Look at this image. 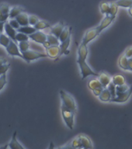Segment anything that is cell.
I'll use <instances>...</instances> for the list:
<instances>
[{"mask_svg":"<svg viewBox=\"0 0 132 149\" xmlns=\"http://www.w3.org/2000/svg\"><path fill=\"white\" fill-rule=\"evenodd\" d=\"M88 47L87 45L82 44L79 45L77 54H78V58H77V63L79 65V67L80 68V72H81L82 79H85L89 75H93V76H98V73L95 72L90 66L86 62L87 56H88Z\"/></svg>","mask_w":132,"mask_h":149,"instance_id":"1","label":"cell"},{"mask_svg":"<svg viewBox=\"0 0 132 149\" xmlns=\"http://www.w3.org/2000/svg\"><path fill=\"white\" fill-rule=\"evenodd\" d=\"M61 112L62 118L65 121L66 126L70 130H72L74 127V118L75 113L72 111V109H68V107H66L63 104H61Z\"/></svg>","mask_w":132,"mask_h":149,"instance_id":"2","label":"cell"},{"mask_svg":"<svg viewBox=\"0 0 132 149\" xmlns=\"http://www.w3.org/2000/svg\"><path fill=\"white\" fill-rule=\"evenodd\" d=\"M59 93H60V97L61 102H62V104L68 107V109H72V111H74L75 113H76L77 107L74 98L72 97L69 93H68L67 92H65L63 89L60 90Z\"/></svg>","mask_w":132,"mask_h":149,"instance_id":"3","label":"cell"},{"mask_svg":"<svg viewBox=\"0 0 132 149\" xmlns=\"http://www.w3.org/2000/svg\"><path fill=\"white\" fill-rule=\"evenodd\" d=\"M23 54V59L27 63H30L33 61L37 60L40 58H47V54L41 52L34 51V50H27V51L22 52Z\"/></svg>","mask_w":132,"mask_h":149,"instance_id":"4","label":"cell"},{"mask_svg":"<svg viewBox=\"0 0 132 149\" xmlns=\"http://www.w3.org/2000/svg\"><path fill=\"white\" fill-rule=\"evenodd\" d=\"M7 53L9 54V55L13 56V57H20V58H23V54L20 51L18 47V43H16V41H14L13 40H10L9 44H8V46L6 47Z\"/></svg>","mask_w":132,"mask_h":149,"instance_id":"5","label":"cell"},{"mask_svg":"<svg viewBox=\"0 0 132 149\" xmlns=\"http://www.w3.org/2000/svg\"><path fill=\"white\" fill-rule=\"evenodd\" d=\"M99 35H100V33L98 32L96 27L89 29L85 33L83 38L82 40V44H85V45H88L89 43H90L92 40L95 39L96 37H97Z\"/></svg>","mask_w":132,"mask_h":149,"instance_id":"6","label":"cell"},{"mask_svg":"<svg viewBox=\"0 0 132 149\" xmlns=\"http://www.w3.org/2000/svg\"><path fill=\"white\" fill-rule=\"evenodd\" d=\"M132 95V86L129 87L128 90L124 92V93H121L117 95L113 99L110 100V102H118V103H123V102H127L129 99H130L131 95Z\"/></svg>","mask_w":132,"mask_h":149,"instance_id":"7","label":"cell"},{"mask_svg":"<svg viewBox=\"0 0 132 149\" xmlns=\"http://www.w3.org/2000/svg\"><path fill=\"white\" fill-rule=\"evenodd\" d=\"M115 18H116L115 16H112L110 15H106L104 18L103 19L102 21H101V23H100V25L96 26V29H97L99 33L100 34V33L103 31L105 29H107L113 23V21L114 20Z\"/></svg>","mask_w":132,"mask_h":149,"instance_id":"8","label":"cell"},{"mask_svg":"<svg viewBox=\"0 0 132 149\" xmlns=\"http://www.w3.org/2000/svg\"><path fill=\"white\" fill-rule=\"evenodd\" d=\"M29 38L32 40L33 41L35 42L36 44H42L44 41L47 40V34L44 33L40 31V30H36L32 34L29 35Z\"/></svg>","mask_w":132,"mask_h":149,"instance_id":"9","label":"cell"},{"mask_svg":"<svg viewBox=\"0 0 132 149\" xmlns=\"http://www.w3.org/2000/svg\"><path fill=\"white\" fill-rule=\"evenodd\" d=\"M46 50V54L47 57L52 58V59H55V58L60 57V48L58 45H51L45 48Z\"/></svg>","mask_w":132,"mask_h":149,"instance_id":"10","label":"cell"},{"mask_svg":"<svg viewBox=\"0 0 132 149\" xmlns=\"http://www.w3.org/2000/svg\"><path fill=\"white\" fill-rule=\"evenodd\" d=\"M10 6L6 3L0 5V22L6 23L9 19V13L10 10Z\"/></svg>","mask_w":132,"mask_h":149,"instance_id":"11","label":"cell"},{"mask_svg":"<svg viewBox=\"0 0 132 149\" xmlns=\"http://www.w3.org/2000/svg\"><path fill=\"white\" fill-rule=\"evenodd\" d=\"M3 31H5V33H6L10 39L14 40V41H16V33H17V30L9 25V23H8L7 21L4 23V29H3ZM16 43H17V42H16Z\"/></svg>","mask_w":132,"mask_h":149,"instance_id":"12","label":"cell"},{"mask_svg":"<svg viewBox=\"0 0 132 149\" xmlns=\"http://www.w3.org/2000/svg\"><path fill=\"white\" fill-rule=\"evenodd\" d=\"M70 43H71V37L64 40L62 42H60L59 44V48H60V56L61 55H68L70 53L68 47H69Z\"/></svg>","mask_w":132,"mask_h":149,"instance_id":"13","label":"cell"},{"mask_svg":"<svg viewBox=\"0 0 132 149\" xmlns=\"http://www.w3.org/2000/svg\"><path fill=\"white\" fill-rule=\"evenodd\" d=\"M16 134H17L16 131H15V132L13 133V134L12 136L11 141H10V142H9V144H8V146H9V148L11 149H24V147L17 141Z\"/></svg>","mask_w":132,"mask_h":149,"instance_id":"14","label":"cell"},{"mask_svg":"<svg viewBox=\"0 0 132 149\" xmlns=\"http://www.w3.org/2000/svg\"><path fill=\"white\" fill-rule=\"evenodd\" d=\"M97 77L99 81H100V83H101L103 88H107V86L111 81V77L107 73H104V72H102V73L99 74Z\"/></svg>","mask_w":132,"mask_h":149,"instance_id":"15","label":"cell"},{"mask_svg":"<svg viewBox=\"0 0 132 149\" xmlns=\"http://www.w3.org/2000/svg\"><path fill=\"white\" fill-rule=\"evenodd\" d=\"M80 143H81L82 148H93V144L91 140L86 135H79L78 136Z\"/></svg>","mask_w":132,"mask_h":149,"instance_id":"16","label":"cell"},{"mask_svg":"<svg viewBox=\"0 0 132 149\" xmlns=\"http://www.w3.org/2000/svg\"><path fill=\"white\" fill-rule=\"evenodd\" d=\"M64 27H65L64 23H62V22H59V23H57L56 25L53 26H51V34L54 35L55 37H57L58 38L59 36H60L61 33L62 32Z\"/></svg>","mask_w":132,"mask_h":149,"instance_id":"17","label":"cell"},{"mask_svg":"<svg viewBox=\"0 0 132 149\" xmlns=\"http://www.w3.org/2000/svg\"><path fill=\"white\" fill-rule=\"evenodd\" d=\"M71 35H72V27H69L68 26H65L62 32L61 33L60 36L58 37V40H59L60 42H62L69 37H71Z\"/></svg>","mask_w":132,"mask_h":149,"instance_id":"18","label":"cell"},{"mask_svg":"<svg viewBox=\"0 0 132 149\" xmlns=\"http://www.w3.org/2000/svg\"><path fill=\"white\" fill-rule=\"evenodd\" d=\"M23 11H24V9H23V7L18 6L12 7V8H10V10H9V19L16 18L19 14L23 13Z\"/></svg>","mask_w":132,"mask_h":149,"instance_id":"19","label":"cell"},{"mask_svg":"<svg viewBox=\"0 0 132 149\" xmlns=\"http://www.w3.org/2000/svg\"><path fill=\"white\" fill-rule=\"evenodd\" d=\"M17 31L18 32H21L25 33L27 35H30L32 34L33 33H34L36 31V29L34 28V26H30V25H27V26H20V27L17 29Z\"/></svg>","mask_w":132,"mask_h":149,"instance_id":"20","label":"cell"},{"mask_svg":"<svg viewBox=\"0 0 132 149\" xmlns=\"http://www.w3.org/2000/svg\"><path fill=\"white\" fill-rule=\"evenodd\" d=\"M99 97V100L102 102H110V100H111V94L110 93V91L108 90L107 88H104L103 89L102 93H100V95L98 96Z\"/></svg>","mask_w":132,"mask_h":149,"instance_id":"21","label":"cell"},{"mask_svg":"<svg viewBox=\"0 0 132 149\" xmlns=\"http://www.w3.org/2000/svg\"><path fill=\"white\" fill-rule=\"evenodd\" d=\"M20 26H27L29 25V21H28V14L26 13H21L15 18Z\"/></svg>","mask_w":132,"mask_h":149,"instance_id":"22","label":"cell"},{"mask_svg":"<svg viewBox=\"0 0 132 149\" xmlns=\"http://www.w3.org/2000/svg\"><path fill=\"white\" fill-rule=\"evenodd\" d=\"M111 81L115 86H121V85L126 83V79L121 74H116L112 77Z\"/></svg>","mask_w":132,"mask_h":149,"instance_id":"23","label":"cell"},{"mask_svg":"<svg viewBox=\"0 0 132 149\" xmlns=\"http://www.w3.org/2000/svg\"><path fill=\"white\" fill-rule=\"evenodd\" d=\"M88 87L92 91L93 89H96V88H103L100 83V81H99V79H91L90 81L88 82Z\"/></svg>","mask_w":132,"mask_h":149,"instance_id":"24","label":"cell"},{"mask_svg":"<svg viewBox=\"0 0 132 149\" xmlns=\"http://www.w3.org/2000/svg\"><path fill=\"white\" fill-rule=\"evenodd\" d=\"M128 58H127L124 54L121 56L120 58H119L118 65L121 69L127 71V70H128Z\"/></svg>","mask_w":132,"mask_h":149,"instance_id":"25","label":"cell"},{"mask_svg":"<svg viewBox=\"0 0 132 149\" xmlns=\"http://www.w3.org/2000/svg\"><path fill=\"white\" fill-rule=\"evenodd\" d=\"M34 26L37 30H44V29H47V28H50L51 25H50V23L46 22V21L39 20Z\"/></svg>","mask_w":132,"mask_h":149,"instance_id":"26","label":"cell"},{"mask_svg":"<svg viewBox=\"0 0 132 149\" xmlns=\"http://www.w3.org/2000/svg\"><path fill=\"white\" fill-rule=\"evenodd\" d=\"M110 2H102L100 5V10L101 13L104 14V15H109L110 11Z\"/></svg>","mask_w":132,"mask_h":149,"instance_id":"27","label":"cell"},{"mask_svg":"<svg viewBox=\"0 0 132 149\" xmlns=\"http://www.w3.org/2000/svg\"><path fill=\"white\" fill-rule=\"evenodd\" d=\"M10 40L11 39H10L6 33H0V44H1L2 47H4L5 48L8 46V44H9V42H10Z\"/></svg>","mask_w":132,"mask_h":149,"instance_id":"28","label":"cell"},{"mask_svg":"<svg viewBox=\"0 0 132 149\" xmlns=\"http://www.w3.org/2000/svg\"><path fill=\"white\" fill-rule=\"evenodd\" d=\"M115 2L118 7H122L126 9H128L132 6V0H117Z\"/></svg>","mask_w":132,"mask_h":149,"instance_id":"29","label":"cell"},{"mask_svg":"<svg viewBox=\"0 0 132 149\" xmlns=\"http://www.w3.org/2000/svg\"><path fill=\"white\" fill-rule=\"evenodd\" d=\"M47 40L49 42V44L51 45H59L60 41L57 37H55L53 34H47Z\"/></svg>","mask_w":132,"mask_h":149,"instance_id":"30","label":"cell"},{"mask_svg":"<svg viewBox=\"0 0 132 149\" xmlns=\"http://www.w3.org/2000/svg\"><path fill=\"white\" fill-rule=\"evenodd\" d=\"M30 40L29 38V36L21 32H17L16 34V41L17 43L21 41H28Z\"/></svg>","mask_w":132,"mask_h":149,"instance_id":"31","label":"cell"},{"mask_svg":"<svg viewBox=\"0 0 132 149\" xmlns=\"http://www.w3.org/2000/svg\"><path fill=\"white\" fill-rule=\"evenodd\" d=\"M117 11H118V6L116 4V2H110L109 15H110V16H115V17H116Z\"/></svg>","mask_w":132,"mask_h":149,"instance_id":"32","label":"cell"},{"mask_svg":"<svg viewBox=\"0 0 132 149\" xmlns=\"http://www.w3.org/2000/svg\"><path fill=\"white\" fill-rule=\"evenodd\" d=\"M18 47L21 53L23 52V51H27V50L30 49V43H29V40H28V41L19 42Z\"/></svg>","mask_w":132,"mask_h":149,"instance_id":"33","label":"cell"},{"mask_svg":"<svg viewBox=\"0 0 132 149\" xmlns=\"http://www.w3.org/2000/svg\"><path fill=\"white\" fill-rule=\"evenodd\" d=\"M128 88H129V86L126 85V83L121 85V86H116V95L125 92V91L128 90Z\"/></svg>","mask_w":132,"mask_h":149,"instance_id":"34","label":"cell"},{"mask_svg":"<svg viewBox=\"0 0 132 149\" xmlns=\"http://www.w3.org/2000/svg\"><path fill=\"white\" fill-rule=\"evenodd\" d=\"M107 88H108V90L110 91V93L111 94V99L115 97V96H116V86H115L112 81H110L109 85L107 86Z\"/></svg>","mask_w":132,"mask_h":149,"instance_id":"35","label":"cell"},{"mask_svg":"<svg viewBox=\"0 0 132 149\" xmlns=\"http://www.w3.org/2000/svg\"><path fill=\"white\" fill-rule=\"evenodd\" d=\"M7 84V78L6 73L0 74V91L2 90L5 86Z\"/></svg>","mask_w":132,"mask_h":149,"instance_id":"36","label":"cell"},{"mask_svg":"<svg viewBox=\"0 0 132 149\" xmlns=\"http://www.w3.org/2000/svg\"><path fill=\"white\" fill-rule=\"evenodd\" d=\"M39 18L35 15H28V21H29V25L34 26L36 23L39 21Z\"/></svg>","mask_w":132,"mask_h":149,"instance_id":"37","label":"cell"},{"mask_svg":"<svg viewBox=\"0 0 132 149\" xmlns=\"http://www.w3.org/2000/svg\"><path fill=\"white\" fill-rule=\"evenodd\" d=\"M9 67H10V64L8 63V61L4 63V64H2V65L0 66V74L6 73L7 71L9 70Z\"/></svg>","mask_w":132,"mask_h":149,"instance_id":"38","label":"cell"},{"mask_svg":"<svg viewBox=\"0 0 132 149\" xmlns=\"http://www.w3.org/2000/svg\"><path fill=\"white\" fill-rule=\"evenodd\" d=\"M71 146L72 148H81L82 145L81 143H80V141H79V137H75V139H73L72 142H71Z\"/></svg>","mask_w":132,"mask_h":149,"instance_id":"39","label":"cell"},{"mask_svg":"<svg viewBox=\"0 0 132 149\" xmlns=\"http://www.w3.org/2000/svg\"><path fill=\"white\" fill-rule=\"evenodd\" d=\"M8 23H9V25L11 26H13V27L14 29H16V30H17V29L20 26V25L19 24V23L15 18L9 19V20L8 21Z\"/></svg>","mask_w":132,"mask_h":149,"instance_id":"40","label":"cell"},{"mask_svg":"<svg viewBox=\"0 0 132 149\" xmlns=\"http://www.w3.org/2000/svg\"><path fill=\"white\" fill-rule=\"evenodd\" d=\"M124 54L128 58H132V47H128V48L126 49L125 52H124Z\"/></svg>","mask_w":132,"mask_h":149,"instance_id":"41","label":"cell"},{"mask_svg":"<svg viewBox=\"0 0 132 149\" xmlns=\"http://www.w3.org/2000/svg\"><path fill=\"white\" fill-rule=\"evenodd\" d=\"M104 88H96V89H93V94H94V95H96V96H99V95H100V93H102L103 89Z\"/></svg>","mask_w":132,"mask_h":149,"instance_id":"42","label":"cell"},{"mask_svg":"<svg viewBox=\"0 0 132 149\" xmlns=\"http://www.w3.org/2000/svg\"><path fill=\"white\" fill-rule=\"evenodd\" d=\"M128 70L132 72V58H128Z\"/></svg>","mask_w":132,"mask_h":149,"instance_id":"43","label":"cell"},{"mask_svg":"<svg viewBox=\"0 0 132 149\" xmlns=\"http://www.w3.org/2000/svg\"><path fill=\"white\" fill-rule=\"evenodd\" d=\"M4 23L2 22H0V33L3 32V29H4Z\"/></svg>","mask_w":132,"mask_h":149,"instance_id":"44","label":"cell"},{"mask_svg":"<svg viewBox=\"0 0 132 149\" xmlns=\"http://www.w3.org/2000/svg\"><path fill=\"white\" fill-rule=\"evenodd\" d=\"M7 62V61L3 58H0V66L2 65V64H4V63Z\"/></svg>","mask_w":132,"mask_h":149,"instance_id":"45","label":"cell"},{"mask_svg":"<svg viewBox=\"0 0 132 149\" xmlns=\"http://www.w3.org/2000/svg\"><path fill=\"white\" fill-rule=\"evenodd\" d=\"M128 14H129L131 16H132V6L128 8Z\"/></svg>","mask_w":132,"mask_h":149,"instance_id":"46","label":"cell"}]
</instances>
